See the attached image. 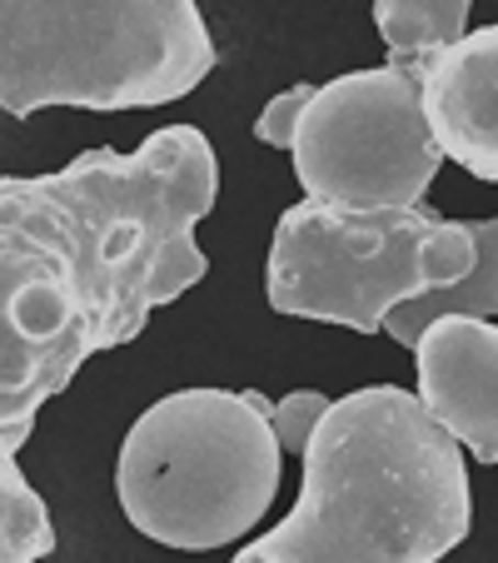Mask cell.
<instances>
[{"instance_id": "1", "label": "cell", "mask_w": 498, "mask_h": 563, "mask_svg": "<svg viewBox=\"0 0 498 563\" xmlns=\"http://www.w3.org/2000/svg\"><path fill=\"white\" fill-rule=\"evenodd\" d=\"M214 195V145L195 125L130 155L86 150L55 175H0V444L21 454L90 354L130 344L210 275L195 224Z\"/></svg>"}, {"instance_id": "2", "label": "cell", "mask_w": 498, "mask_h": 563, "mask_svg": "<svg viewBox=\"0 0 498 563\" xmlns=\"http://www.w3.org/2000/svg\"><path fill=\"white\" fill-rule=\"evenodd\" d=\"M299 459L289 519L230 563H439L468 539L464 449L399 384L329 399Z\"/></svg>"}, {"instance_id": "3", "label": "cell", "mask_w": 498, "mask_h": 563, "mask_svg": "<svg viewBox=\"0 0 498 563\" xmlns=\"http://www.w3.org/2000/svg\"><path fill=\"white\" fill-rule=\"evenodd\" d=\"M214 70L195 0H0V110H150Z\"/></svg>"}, {"instance_id": "4", "label": "cell", "mask_w": 498, "mask_h": 563, "mask_svg": "<svg viewBox=\"0 0 498 563\" xmlns=\"http://www.w3.org/2000/svg\"><path fill=\"white\" fill-rule=\"evenodd\" d=\"M259 389H180L130 424L115 459L125 519L165 549H224L269 514L285 449Z\"/></svg>"}, {"instance_id": "5", "label": "cell", "mask_w": 498, "mask_h": 563, "mask_svg": "<svg viewBox=\"0 0 498 563\" xmlns=\"http://www.w3.org/2000/svg\"><path fill=\"white\" fill-rule=\"evenodd\" d=\"M468 269V220H444L424 205L334 210L305 200L275 224L265 295L279 314L379 334L399 305L458 285Z\"/></svg>"}, {"instance_id": "6", "label": "cell", "mask_w": 498, "mask_h": 563, "mask_svg": "<svg viewBox=\"0 0 498 563\" xmlns=\"http://www.w3.org/2000/svg\"><path fill=\"white\" fill-rule=\"evenodd\" d=\"M295 175L334 210H403L434 185L444 150L424 115V65H374L314 86L295 125Z\"/></svg>"}, {"instance_id": "7", "label": "cell", "mask_w": 498, "mask_h": 563, "mask_svg": "<svg viewBox=\"0 0 498 563\" xmlns=\"http://www.w3.org/2000/svg\"><path fill=\"white\" fill-rule=\"evenodd\" d=\"M419 405L478 464H498V324L474 314H439L419 344Z\"/></svg>"}, {"instance_id": "8", "label": "cell", "mask_w": 498, "mask_h": 563, "mask_svg": "<svg viewBox=\"0 0 498 563\" xmlns=\"http://www.w3.org/2000/svg\"><path fill=\"white\" fill-rule=\"evenodd\" d=\"M424 115L444 159L498 185V25L429 55Z\"/></svg>"}, {"instance_id": "9", "label": "cell", "mask_w": 498, "mask_h": 563, "mask_svg": "<svg viewBox=\"0 0 498 563\" xmlns=\"http://www.w3.org/2000/svg\"><path fill=\"white\" fill-rule=\"evenodd\" d=\"M468 234H474V269L458 285L424 299H409V305H399L384 319V334H394L403 350H413L419 334L439 314H474V319L498 314V220H468Z\"/></svg>"}, {"instance_id": "10", "label": "cell", "mask_w": 498, "mask_h": 563, "mask_svg": "<svg viewBox=\"0 0 498 563\" xmlns=\"http://www.w3.org/2000/svg\"><path fill=\"white\" fill-rule=\"evenodd\" d=\"M468 5L474 0H374V25L394 65H429V55L468 35Z\"/></svg>"}, {"instance_id": "11", "label": "cell", "mask_w": 498, "mask_h": 563, "mask_svg": "<svg viewBox=\"0 0 498 563\" xmlns=\"http://www.w3.org/2000/svg\"><path fill=\"white\" fill-rule=\"evenodd\" d=\"M55 553L51 509L21 474L15 449L0 444V563H41Z\"/></svg>"}, {"instance_id": "12", "label": "cell", "mask_w": 498, "mask_h": 563, "mask_svg": "<svg viewBox=\"0 0 498 563\" xmlns=\"http://www.w3.org/2000/svg\"><path fill=\"white\" fill-rule=\"evenodd\" d=\"M324 409H329V399L319 389L285 394V399L269 409V424H275L279 449H285V454H305V444H309V434H314V424L324 419Z\"/></svg>"}, {"instance_id": "13", "label": "cell", "mask_w": 498, "mask_h": 563, "mask_svg": "<svg viewBox=\"0 0 498 563\" xmlns=\"http://www.w3.org/2000/svg\"><path fill=\"white\" fill-rule=\"evenodd\" d=\"M309 96H314V86H289V90H279V96L269 100L265 110H259L255 135L265 140V145H275V150H289V145H295L299 110H305V100H309Z\"/></svg>"}]
</instances>
